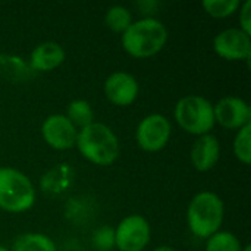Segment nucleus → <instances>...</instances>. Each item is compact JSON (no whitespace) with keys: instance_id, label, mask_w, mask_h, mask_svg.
Wrapping results in <instances>:
<instances>
[{"instance_id":"f257e3e1","label":"nucleus","mask_w":251,"mask_h":251,"mask_svg":"<svg viewBox=\"0 0 251 251\" xmlns=\"http://www.w3.org/2000/svg\"><path fill=\"white\" fill-rule=\"evenodd\" d=\"M75 146L84 159L99 166L113 165L121 153L116 134L101 122H93L78 129Z\"/></svg>"},{"instance_id":"f03ea898","label":"nucleus","mask_w":251,"mask_h":251,"mask_svg":"<svg viewBox=\"0 0 251 251\" xmlns=\"http://www.w3.org/2000/svg\"><path fill=\"white\" fill-rule=\"evenodd\" d=\"M124 50L135 59H147L157 54L168 41L166 26L156 18H143L129 25L122 34Z\"/></svg>"},{"instance_id":"7ed1b4c3","label":"nucleus","mask_w":251,"mask_h":251,"mask_svg":"<svg viewBox=\"0 0 251 251\" xmlns=\"http://www.w3.org/2000/svg\"><path fill=\"white\" fill-rule=\"evenodd\" d=\"M224 215L225 206L222 199L216 193L201 191L196 194L188 204L187 224L196 237L207 240L221 229Z\"/></svg>"},{"instance_id":"20e7f679","label":"nucleus","mask_w":251,"mask_h":251,"mask_svg":"<svg viewBox=\"0 0 251 251\" xmlns=\"http://www.w3.org/2000/svg\"><path fill=\"white\" fill-rule=\"evenodd\" d=\"M35 203V188L31 179L18 169L0 168V209L9 213H24Z\"/></svg>"},{"instance_id":"39448f33","label":"nucleus","mask_w":251,"mask_h":251,"mask_svg":"<svg viewBox=\"0 0 251 251\" xmlns=\"http://www.w3.org/2000/svg\"><path fill=\"white\" fill-rule=\"evenodd\" d=\"M174 116L176 124L188 134L201 137L215 128L213 104L201 96H185L178 100Z\"/></svg>"},{"instance_id":"423d86ee","label":"nucleus","mask_w":251,"mask_h":251,"mask_svg":"<svg viewBox=\"0 0 251 251\" xmlns=\"http://www.w3.org/2000/svg\"><path fill=\"white\" fill-rule=\"evenodd\" d=\"M172 125L165 115L151 113L141 119L135 131V140L141 150L157 153L163 150L171 138Z\"/></svg>"},{"instance_id":"0eeeda50","label":"nucleus","mask_w":251,"mask_h":251,"mask_svg":"<svg viewBox=\"0 0 251 251\" xmlns=\"http://www.w3.org/2000/svg\"><path fill=\"white\" fill-rule=\"evenodd\" d=\"M150 238V225L141 215H129L115 228V247L119 251H143Z\"/></svg>"},{"instance_id":"6e6552de","label":"nucleus","mask_w":251,"mask_h":251,"mask_svg":"<svg viewBox=\"0 0 251 251\" xmlns=\"http://www.w3.org/2000/svg\"><path fill=\"white\" fill-rule=\"evenodd\" d=\"M216 54L229 62L249 60L251 56V37L240 28L221 31L213 40Z\"/></svg>"},{"instance_id":"1a4fd4ad","label":"nucleus","mask_w":251,"mask_h":251,"mask_svg":"<svg viewBox=\"0 0 251 251\" xmlns=\"http://www.w3.org/2000/svg\"><path fill=\"white\" fill-rule=\"evenodd\" d=\"M215 122L225 129L238 131L251 124V109L249 103L240 97L228 96L213 104Z\"/></svg>"},{"instance_id":"9d476101","label":"nucleus","mask_w":251,"mask_h":251,"mask_svg":"<svg viewBox=\"0 0 251 251\" xmlns=\"http://www.w3.org/2000/svg\"><path fill=\"white\" fill-rule=\"evenodd\" d=\"M41 135L47 146L54 150H69L76 143L78 129L72 122L60 113L50 115L41 125Z\"/></svg>"},{"instance_id":"9b49d317","label":"nucleus","mask_w":251,"mask_h":251,"mask_svg":"<svg viewBox=\"0 0 251 251\" xmlns=\"http://www.w3.org/2000/svg\"><path fill=\"white\" fill-rule=\"evenodd\" d=\"M104 96L115 106H129L132 104L140 93V85L134 75L129 72L118 71L110 74L104 81Z\"/></svg>"},{"instance_id":"f8f14e48","label":"nucleus","mask_w":251,"mask_h":251,"mask_svg":"<svg viewBox=\"0 0 251 251\" xmlns=\"http://www.w3.org/2000/svg\"><path fill=\"white\" fill-rule=\"evenodd\" d=\"M221 157V144L218 137L213 134H206L201 137H197L194 141L191 151H190V159L193 166L199 172H207L216 166Z\"/></svg>"},{"instance_id":"ddd939ff","label":"nucleus","mask_w":251,"mask_h":251,"mask_svg":"<svg viewBox=\"0 0 251 251\" xmlns=\"http://www.w3.org/2000/svg\"><path fill=\"white\" fill-rule=\"evenodd\" d=\"M65 49L56 41H44L34 47L29 54V66L37 72H49L59 68L65 62Z\"/></svg>"},{"instance_id":"4468645a","label":"nucleus","mask_w":251,"mask_h":251,"mask_svg":"<svg viewBox=\"0 0 251 251\" xmlns=\"http://www.w3.org/2000/svg\"><path fill=\"white\" fill-rule=\"evenodd\" d=\"M0 76L12 84H24L29 82L35 76V72L24 57L0 53Z\"/></svg>"},{"instance_id":"2eb2a0df","label":"nucleus","mask_w":251,"mask_h":251,"mask_svg":"<svg viewBox=\"0 0 251 251\" xmlns=\"http://www.w3.org/2000/svg\"><path fill=\"white\" fill-rule=\"evenodd\" d=\"M74 171L66 163H59L41 178V190L47 194H60L72 184Z\"/></svg>"},{"instance_id":"dca6fc26","label":"nucleus","mask_w":251,"mask_h":251,"mask_svg":"<svg viewBox=\"0 0 251 251\" xmlns=\"http://www.w3.org/2000/svg\"><path fill=\"white\" fill-rule=\"evenodd\" d=\"M10 251H57L54 241L40 232H28L19 235L13 244Z\"/></svg>"},{"instance_id":"f3484780","label":"nucleus","mask_w":251,"mask_h":251,"mask_svg":"<svg viewBox=\"0 0 251 251\" xmlns=\"http://www.w3.org/2000/svg\"><path fill=\"white\" fill-rule=\"evenodd\" d=\"M65 116L72 122V125L76 129H81L94 122V112L91 104L87 100H81V99L72 100L68 104Z\"/></svg>"},{"instance_id":"a211bd4d","label":"nucleus","mask_w":251,"mask_h":251,"mask_svg":"<svg viewBox=\"0 0 251 251\" xmlns=\"http://www.w3.org/2000/svg\"><path fill=\"white\" fill-rule=\"evenodd\" d=\"M132 13L129 9L124 6H112L107 9L106 16H104V24L107 28H110L113 32L124 34L129 25L132 24Z\"/></svg>"},{"instance_id":"6ab92c4d","label":"nucleus","mask_w":251,"mask_h":251,"mask_svg":"<svg viewBox=\"0 0 251 251\" xmlns=\"http://www.w3.org/2000/svg\"><path fill=\"white\" fill-rule=\"evenodd\" d=\"M243 244L229 231H218L206 240V251H241Z\"/></svg>"},{"instance_id":"aec40b11","label":"nucleus","mask_w":251,"mask_h":251,"mask_svg":"<svg viewBox=\"0 0 251 251\" xmlns=\"http://www.w3.org/2000/svg\"><path fill=\"white\" fill-rule=\"evenodd\" d=\"M201 6L206 10V13L210 15L212 18L224 19L238 12L241 3L240 0H204Z\"/></svg>"},{"instance_id":"412c9836","label":"nucleus","mask_w":251,"mask_h":251,"mask_svg":"<svg viewBox=\"0 0 251 251\" xmlns=\"http://www.w3.org/2000/svg\"><path fill=\"white\" fill-rule=\"evenodd\" d=\"M234 154L243 165H250L251 162V124L237 131L234 138Z\"/></svg>"},{"instance_id":"4be33fe9","label":"nucleus","mask_w":251,"mask_h":251,"mask_svg":"<svg viewBox=\"0 0 251 251\" xmlns=\"http://www.w3.org/2000/svg\"><path fill=\"white\" fill-rule=\"evenodd\" d=\"M93 247L99 251L115 249V229L110 226H100L93 234Z\"/></svg>"},{"instance_id":"5701e85b","label":"nucleus","mask_w":251,"mask_h":251,"mask_svg":"<svg viewBox=\"0 0 251 251\" xmlns=\"http://www.w3.org/2000/svg\"><path fill=\"white\" fill-rule=\"evenodd\" d=\"M240 29L251 35V0H246L240 6Z\"/></svg>"},{"instance_id":"b1692460","label":"nucleus","mask_w":251,"mask_h":251,"mask_svg":"<svg viewBox=\"0 0 251 251\" xmlns=\"http://www.w3.org/2000/svg\"><path fill=\"white\" fill-rule=\"evenodd\" d=\"M153 251H176L174 247H169V246H160V247H156Z\"/></svg>"},{"instance_id":"393cba45","label":"nucleus","mask_w":251,"mask_h":251,"mask_svg":"<svg viewBox=\"0 0 251 251\" xmlns=\"http://www.w3.org/2000/svg\"><path fill=\"white\" fill-rule=\"evenodd\" d=\"M241 251H251V246H244Z\"/></svg>"},{"instance_id":"a878e982","label":"nucleus","mask_w":251,"mask_h":251,"mask_svg":"<svg viewBox=\"0 0 251 251\" xmlns=\"http://www.w3.org/2000/svg\"><path fill=\"white\" fill-rule=\"evenodd\" d=\"M0 251H10V250H7V249H4L3 246H0Z\"/></svg>"}]
</instances>
